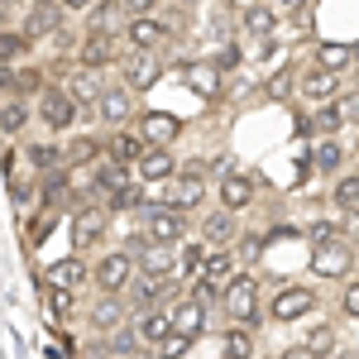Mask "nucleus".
I'll list each match as a JSON object with an SVG mask.
<instances>
[{"mask_svg":"<svg viewBox=\"0 0 359 359\" xmlns=\"http://www.w3.org/2000/svg\"><path fill=\"white\" fill-rule=\"evenodd\" d=\"M158 77H163V67H158L149 53H130L125 57V86H130V91H144V86L158 82Z\"/></svg>","mask_w":359,"mask_h":359,"instance_id":"obj_28","label":"nucleus"},{"mask_svg":"<svg viewBox=\"0 0 359 359\" xmlns=\"http://www.w3.org/2000/svg\"><path fill=\"white\" fill-rule=\"evenodd\" d=\"M259 278L254 273H240L230 287H225V297H221V306H225V316L235 321V326H254V316H259Z\"/></svg>","mask_w":359,"mask_h":359,"instance_id":"obj_4","label":"nucleus"},{"mask_svg":"<svg viewBox=\"0 0 359 359\" xmlns=\"http://www.w3.org/2000/svg\"><path fill=\"white\" fill-rule=\"evenodd\" d=\"M135 264H139V278L168 283V278H177V249L149 240V245H135Z\"/></svg>","mask_w":359,"mask_h":359,"instance_id":"obj_7","label":"nucleus"},{"mask_svg":"<svg viewBox=\"0 0 359 359\" xmlns=\"http://www.w3.org/2000/svg\"><path fill=\"white\" fill-rule=\"evenodd\" d=\"M302 350H306L311 359H331L335 350H340V335H335V326H331V321L311 326V331L302 335Z\"/></svg>","mask_w":359,"mask_h":359,"instance_id":"obj_31","label":"nucleus"},{"mask_svg":"<svg viewBox=\"0 0 359 359\" xmlns=\"http://www.w3.org/2000/svg\"><path fill=\"white\" fill-rule=\"evenodd\" d=\"M168 39V25L158 15H144V20H130L125 29V43H130V53H154V48H163Z\"/></svg>","mask_w":359,"mask_h":359,"instance_id":"obj_17","label":"nucleus"},{"mask_svg":"<svg viewBox=\"0 0 359 359\" xmlns=\"http://www.w3.org/2000/svg\"><path fill=\"white\" fill-rule=\"evenodd\" d=\"M62 0H34L25 10V39H53L62 29Z\"/></svg>","mask_w":359,"mask_h":359,"instance_id":"obj_11","label":"nucleus"},{"mask_svg":"<svg viewBox=\"0 0 359 359\" xmlns=\"http://www.w3.org/2000/svg\"><path fill=\"white\" fill-rule=\"evenodd\" d=\"M106 154L120 158V163H130V168H139V158L149 154V139L139 135V130H115V135L106 139Z\"/></svg>","mask_w":359,"mask_h":359,"instance_id":"obj_25","label":"nucleus"},{"mask_svg":"<svg viewBox=\"0 0 359 359\" xmlns=\"http://www.w3.org/2000/svg\"><path fill=\"white\" fill-rule=\"evenodd\" d=\"M25 34H20V29H5V34H0V62H5V67H15V57L25 53Z\"/></svg>","mask_w":359,"mask_h":359,"instance_id":"obj_43","label":"nucleus"},{"mask_svg":"<svg viewBox=\"0 0 359 359\" xmlns=\"http://www.w3.org/2000/svg\"><path fill=\"white\" fill-rule=\"evenodd\" d=\"M211 297H225V292L216 287V283H206V278H196V292H192V302H201V306H206Z\"/></svg>","mask_w":359,"mask_h":359,"instance_id":"obj_50","label":"nucleus"},{"mask_svg":"<svg viewBox=\"0 0 359 359\" xmlns=\"http://www.w3.org/2000/svg\"><path fill=\"white\" fill-rule=\"evenodd\" d=\"M101 235H106V206H82V211L72 216V249L82 254V249H91Z\"/></svg>","mask_w":359,"mask_h":359,"instance_id":"obj_21","label":"nucleus"},{"mask_svg":"<svg viewBox=\"0 0 359 359\" xmlns=\"http://www.w3.org/2000/svg\"><path fill=\"white\" fill-rule=\"evenodd\" d=\"M206 201V177L196 172H177L172 182L163 187V206H177V211H196Z\"/></svg>","mask_w":359,"mask_h":359,"instance_id":"obj_14","label":"nucleus"},{"mask_svg":"<svg viewBox=\"0 0 359 359\" xmlns=\"http://www.w3.org/2000/svg\"><path fill=\"white\" fill-rule=\"evenodd\" d=\"M216 192H221L225 211H245L249 201H254V182H249V172H225L221 182H216Z\"/></svg>","mask_w":359,"mask_h":359,"instance_id":"obj_26","label":"nucleus"},{"mask_svg":"<svg viewBox=\"0 0 359 359\" xmlns=\"http://www.w3.org/2000/svg\"><path fill=\"white\" fill-rule=\"evenodd\" d=\"M130 359H158V355H149V350H139V355H130Z\"/></svg>","mask_w":359,"mask_h":359,"instance_id":"obj_57","label":"nucleus"},{"mask_svg":"<svg viewBox=\"0 0 359 359\" xmlns=\"http://www.w3.org/2000/svg\"><path fill=\"white\" fill-rule=\"evenodd\" d=\"M302 101L316 111V106H331V101H340V72H326V67H311V72H302Z\"/></svg>","mask_w":359,"mask_h":359,"instance_id":"obj_13","label":"nucleus"},{"mask_svg":"<svg viewBox=\"0 0 359 359\" xmlns=\"http://www.w3.org/2000/svg\"><path fill=\"white\" fill-rule=\"evenodd\" d=\"M340 106H345V120L359 125V91H345V96H340Z\"/></svg>","mask_w":359,"mask_h":359,"instance_id":"obj_51","label":"nucleus"},{"mask_svg":"<svg viewBox=\"0 0 359 359\" xmlns=\"http://www.w3.org/2000/svg\"><path fill=\"white\" fill-rule=\"evenodd\" d=\"M240 29H245V39H254L259 48H269L278 34V10L273 5H249L245 15H240Z\"/></svg>","mask_w":359,"mask_h":359,"instance_id":"obj_19","label":"nucleus"},{"mask_svg":"<svg viewBox=\"0 0 359 359\" xmlns=\"http://www.w3.org/2000/svg\"><path fill=\"white\" fill-rule=\"evenodd\" d=\"M72 311V292H53L48 287V316H67Z\"/></svg>","mask_w":359,"mask_h":359,"instance_id":"obj_48","label":"nucleus"},{"mask_svg":"<svg viewBox=\"0 0 359 359\" xmlns=\"http://www.w3.org/2000/svg\"><path fill=\"white\" fill-rule=\"evenodd\" d=\"M206 245H182L177 249V278H201L206 273Z\"/></svg>","mask_w":359,"mask_h":359,"instance_id":"obj_39","label":"nucleus"},{"mask_svg":"<svg viewBox=\"0 0 359 359\" xmlns=\"http://www.w3.org/2000/svg\"><path fill=\"white\" fill-rule=\"evenodd\" d=\"M182 168H177V158H172V149H149L144 158H139V182H172Z\"/></svg>","mask_w":359,"mask_h":359,"instance_id":"obj_24","label":"nucleus"},{"mask_svg":"<svg viewBox=\"0 0 359 359\" xmlns=\"http://www.w3.org/2000/svg\"><path fill=\"white\" fill-rule=\"evenodd\" d=\"M101 158H106V154H101V139H96V135L67 139V168H96Z\"/></svg>","mask_w":359,"mask_h":359,"instance_id":"obj_33","label":"nucleus"},{"mask_svg":"<svg viewBox=\"0 0 359 359\" xmlns=\"http://www.w3.org/2000/svg\"><path fill=\"white\" fill-rule=\"evenodd\" d=\"M340 125H350L340 101H331V106H316V111H311V130H316L321 139H335V130H340Z\"/></svg>","mask_w":359,"mask_h":359,"instance_id":"obj_37","label":"nucleus"},{"mask_svg":"<svg viewBox=\"0 0 359 359\" xmlns=\"http://www.w3.org/2000/svg\"><path fill=\"white\" fill-rule=\"evenodd\" d=\"M120 62V48H115L111 34H82V48H77V67H91V72H106Z\"/></svg>","mask_w":359,"mask_h":359,"instance_id":"obj_15","label":"nucleus"},{"mask_svg":"<svg viewBox=\"0 0 359 359\" xmlns=\"http://www.w3.org/2000/svg\"><path fill=\"white\" fill-rule=\"evenodd\" d=\"M34 111H39V120L48 125V130H67L77 115H82V106H77V96L67 91V86L48 82L43 91H39V101H34Z\"/></svg>","mask_w":359,"mask_h":359,"instance_id":"obj_3","label":"nucleus"},{"mask_svg":"<svg viewBox=\"0 0 359 359\" xmlns=\"http://www.w3.org/2000/svg\"><path fill=\"white\" fill-rule=\"evenodd\" d=\"M182 5H201V0H182Z\"/></svg>","mask_w":359,"mask_h":359,"instance_id":"obj_59","label":"nucleus"},{"mask_svg":"<svg viewBox=\"0 0 359 359\" xmlns=\"http://www.w3.org/2000/svg\"><path fill=\"white\" fill-rule=\"evenodd\" d=\"M101 0H62V10H96Z\"/></svg>","mask_w":359,"mask_h":359,"instance_id":"obj_55","label":"nucleus"},{"mask_svg":"<svg viewBox=\"0 0 359 359\" xmlns=\"http://www.w3.org/2000/svg\"><path fill=\"white\" fill-rule=\"evenodd\" d=\"M311 163L321 168V172H340V163H345V149H340L335 139H316V144H311Z\"/></svg>","mask_w":359,"mask_h":359,"instance_id":"obj_40","label":"nucleus"},{"mask_svg":"<svg viewBox=\"0 0 359 359\" xmlns=\"http://www.w3.org/2000/svg\"><path fill=\"white\" fill-rule=\"evenodd\" d=\"M96 120L111 125V130H125L135 120V91L130 86H106V96L96 101Z\"/></svg>","mask_w":359,"mask_h":359,"instance_id":"obj_8","label":"nucleus"},{"mask_svg":"<svg viewBox=\"0 0 359 359\" xmlns=\"http://www.w3.org/2000/svg\"><path fill=\"white\" fill-rule=\"evenodd\" d=\"M29 163L39 168V177L67 168V144H57V139H34V144H29Z\"/></svg>","mask_w":359,"mask_h":359,"instance_id":"obj_27","label":"nucleus"},{"mask_svg":"<svg viewBox=\"0 0 359 359\" xmlns=\"http://www.w3.org/2000/svg\"><path fill=\"white\" fill-rule=\"evenodd\" d=\"M187 345H192L187 335H172V340H168L163 350H158V359H182V355H187Z\"/></svg>","mask_w":359,"mask_h":359,"instance_id":"obj_49","label":"nucleus"},{"mask_svg":"<svg viewBox=\"0 0 359 359\" xmlns=\"http://www.w3.org/2000/svg\"><path fill=\"white\" fill-rule=\"evenodd\" d=\"M139 206H144V182H135V187H125L106 201V211H139Z\"/></svg>","mask_w":359,"mask_h":359,"instance_id":"obj_44","label":"nucleus"},{"mask_svg":"<svg viewBox=\"0 0 359 359\" xmlns=\"http://www.w3.org/2000/svg\"><path fill=\"white\" fill-rule=\"evenodd\" d=\"M29 115H39V111L29 106L25 96H5V106H0V130H5V139L20 135V130L29 125Z\"/></svg>","mask_w":359,"mask_h":359,"instance_id":"obj_32","label":"nucleus"},{"mask_svg":"<svg viewBox=\"0 0 359 359\" xmlns=\"http://www.w3.org/2000/svg\"><path fill=\"white\" fill-rule=\"evenodd\" d=\"M297 86H302V77H297L292 67H278L273 77H269V86H264V91H269V101H287Z\"/></svg>","mask_w":359,"mask_h":359,"instance_id":"obj_42","label":"nucleus"},{"mask_svg":"<svg viewBox=\"0 0 359 359\" xmlns=\"http://www.w3.org/2000/svg\"><path fill=\"white\" fill-rule=\"evenodd\" d=\"M125 297H96L91 302V311H86V321H91V331L96 335H115V331H125Z\"/></svg>","mask_w":359,"mask_h":359,"instance_id":"obj_20","label":"nucleus"},{"mask_svg":"<svg viewBox=\"0 0 359 359\" xmlns=\"http://www.w3.org/2000/svg\"><path fill=\"white\" fill-rule=\"evenodd\" d=\"M158 292H163V283H154V278H135L130 287H125V306L135 311V316H149V311H158Z\"/></svg>","mask_w":359,"mask_h":359,"instance_id":"obj_30","label":"nucleus"},{"mask_svg":"<svg viewBox=\"0 0 359 359\" xmlns=\"http://www.w3.org/2000/svg\"><path fill=\"white\" fill-rule=\"evenodd\" d=\"M0 5H5V10H15V0H0Z\"/></svg>","mask_w":359,"mask_h":359,"instance_id":"obj_58","label":"nucleus"},{"mask_svg":"<svg viewBox=\"0 0 359 359\" xmlns=\"http://www.w3.org/2000/svg\"><path fill=\"white\" fill-rule=\"evenodd\" d=\"M235 235H240V225H235V211H211V216H206V221H201V245L211 249H230L235 245Z\"/></svg>","mask_w":359,"mask_h":359,"instance_id":"obj_23","label":"nucleus"},{"mask_svg":"<svg viewBox=\"0 0 359 359\" xmlns=\"http://www.w3.org/2000/svg\"><path fill=\"white\" fill-rule=\"evenodd\" d=\"M216 62H221V72H230V67L240 62V48H235V43H230V48H221V57H216Z\"/></svg>","mask_w":359,"mask_h":359,"instance_id":"obj_54","label":"nucleus"},{"mask_svg":"<svg viewBox=\"0 0 359 359\" xmlns=\"http://www.w3.org/2000/svg\"><path fill=\"white\" fill-rule=\"evenodd\" d=\"M130 10H125V0H101L96 10H86V34H111V39H120L125 29H130Z\"/></svg>","mask_w":359,"mask_h":359,"instance_id":"obj_12","label":"nucleus"},{"mask_svg":"<svg viewBox=\"0 0 359 359\" xmlns=\"http://www.w3.org/2000/svg\"><path fill=\"white\" fill-rule=\"evenodd\" d=\"M53 221H57V206H43V211L34 216V225H29V240H34V245H39V240H48Z\"/></svg>","mask_w":359,"mask_h":359,"instance_id":"obj_45","label":"nucleus"},{"mask_svg":"<svg viewBox=\"0 0 359 359\" xmlns=\"http://www.w3.org/2000/svg\"><path fill=\"white\" fill-rule=\"evenodd\" d=\"M316 67H326V72H345V67H355V48L350 43H316Z\"/></svg>","mask_w":359,"mask_h":359,"instance_id":"obj_36","label":"nucleus"},{"mask_svg":"<svg viewBox=\"0 0 359 359\" xmlns=\"http://www.w3.org/2000/svg\"><path fill=\"white\" fill-rule=\"evenodd\" d=\"M340 311H345L350 321H359V283H345V292H340Z\"/></svg>","mask_w":359,"mask_h":359,"instance_id":"obj_47","label":"nucleus"},{"mask_svg":"<svg viewBox=\"0 0 359 359\" xmlns=\"http://www.w3.org/2000/svg\"><path fill=\"white\" fill-rule=\"evenodd\" d=\"M5 192H10V201H15V206H29L39 187H34V182H20V177H15V182H5Z\"/></svg>","mask_w":359,"mask_h":359,"instance_id":"obj_46","label":"nucleus"},{"mask_svg":"<svg viewBox=\"0 0 359 359\" xmlns=\"http://www.w3.org/2000/svg\"><path fill=\"white\" fill-rule=\"evenodd\" d=\"M154 5H158V0H125V10H130L135 20H144V15H154Z\"/></svg>","mask_w":359,"mask_h":359,"instance_id":"obj_52","label":"nucleus"},{"mask_svg":"<svg viewBox=\"0 0 359 359\" xmlns=\"http://www.w3.org/2000/svg\"><path fill=\"white\" fill-rule=\"evenodd\" d=\"M39 196H43V206H67V201H72V168L43 172V177H39Z\"/></svg>","mask_w":359,"mask_h":359,"instance_id":"obj_29","label":"nucleus"},{"mask_svg":"<svg viewBox=\"0 0 359 359\" xmlns=\"http://www.w3.org/2000/svg\"><path fill=\"white\" fill-rule=\"evenodd\" d=\"M331 196H335L340 211H359V172H340L335 187H331Z\"/></svg>","mask_w":359,"mask_h":359,"instance_id":"obj_41","label":"nucleus"},{"mask_svg":"<svg viewBox=\"0 0 359 359\" xmlns=\"http://www.w3.org/2000/svg\"><path fill=\"white\" fill-rule=\"evenodd\" d=\"M139 135L149 139V149H172L182 135V120L168 111H139Z\"/></svg>","mask_w":359,"mask_h":359,"instance_id":"obj_9","label":"nucleus"},{"mask_svg":"<svg viewBox=\"0 0 359 359\" xmlns=\"http://www.w3.org/2000/svg\"><path fill=\"white\" fill-rule=\"evenodd\" d=\"M144 235L154 240V245H172L182 249V240H187V211H177V206H149L144 211Z\"/></svg>","mask_w":359,"mask_h":359,"instance_id":"obj_1","label":"nucleus"},{"mask_svg":"<svg viewBox=\"0 0 359 359\" xmlns=\"http://www.w3.org/2000/svg\"><path fill=\"white\" fill-rule=\"evenodd\" d=\"M106 77H101V72H91V67H77V62H72V72H67V91H72V96H77V106H91V111H96V101H101V96H106Z\"/></svg>","mask_w":359,"mask_h":359,"instance_id":"obj_22","label":"nucleus"},{"mask_svg":"<svg viewBox=\"0 0 359 359\" xmlns=\"http://www.w3.org/2000/svg\"><path fill=\"white\" fill-rule=\"evenodd\" d=\"M311 273L316 278H350L355 273V245H350V240L311 245Z\"/></svg>","mask_w":359,"mask_h":359,"instance_id":"obj_5","label":"nucleus"},{"mask_svg":"<svg viewBox=\"0 0 359 359\" xmlns=\"http://www.w3.org/2000/svg\"><path fill=\"white\" fill-rule=\"evenodd\" d=\"M316 292L311 287H302V283H283L273 297H269V316L273 321H297V316H311L316 311Z\"/></svg>","mask_w":359,"mask_h":359,"instance_id":"obj_6","label":"nucleus"},{"mask_svg":"<svg viewBox=\"0 0 359 359\" xmlns=\"http://www.w3.org/2000/svg\"><path fill=\"white\" fill-rule=\"evenodd\" d=\"M135 331H139V340H144V350H163L168 340L177 335V326H172V311H149V316H135Z\"/></svg>","mask_w":359,"mask_h":359,"instance_id":"obj_18","label":"nucleus"},{"mask_svg":"<svg viewBox=\"0 0 359 359\" xmlns=\"http://www.w3.org/2000/svg\"><path fill=\"white\" fill-rule=\"evenodd\" d=\"M283 359H311V355H306L302 345H297V350H283Z\"/></svg>","mask_w":359,"mask_h":359,"instance_id":"obj_56","label":"nucleus"},{"mask_svg":"<svg viewBox=\"0 0 359 359\" xmlns=\"http://www.w3.org/2000/svg\"><path fill=\"white\" fill-rule=\"evenodd\" d=\"M135 273H139V264H135L130 249H111V254L96 259V287H101L106 297H120V292L135 283Z\"/></svg>","mask_w":359,"mask_h":359,"instance_id":"obj_2","label":"nucleus"},{"mask_svg":"<svg viewBox=\"0 0 359 359\" xmlns=\"http://www.w3.org/2000/svg\"><path fill=\"white\" fill-rule=\"evenodd\" d=\"M273 10H278V15H302L306 0H273Z\"/></svg>","mask_w":359,"mask_h":359,"instance_id":"obj_53","label":"nucleus"},{"mask_svg":"<svg viewBox=\"0 0 359 359\" xmlns=\"http://www.w3.org/2000/svg\"><path fill=\"white\" fill-rule=\"evenodd\" d=\"M206 283H216V287H230V283H235V254H230V249H211V254H206Z\"/></svg>","mask_w":359,"mask_h":359,"instance_id":"obj_35","label":"nucleus"},{"mask_svg":"<svg viewBox=\"0 0 359 359\" xmlns=\"http://www.w3.org/2000/svg\"><path fill=\"white\" fill-rule=\"evenodd\" d=\"M221 350H225V359H254V326H230Z\"/></svg>","mask_w":359,"mask_h":359,"instance_id":"obj_38","label":"nucleus"},{"mask_svg":"<svg viewBox=\"0 0 359 359\" xmlns=\"http://www.w3.org/2000/svg\"><path fill=\"white\" fill-rule=\"evenodd\" d=\"M172 326H177V335L196 340V335H201V326H206V306L192 302V297H187V302H177V306H172Z\"/></svg>","mask_w":359,"mask_h":359,"instance_id":"obj_34","label":"nucleus"},{"mask_svg":"<svg viewBox=\"0 0 359 359\" xmlns=\"http://www.w3.org/2000/svg\"><path fill=\"white\" fill-rule=\"evenodd\" d=\"M86 278H91V269H86L82 254H72V259H53V264L43 269V283H48L53 292H77Z\"/></svg>","mask_w":359,"mask_h":359,"instance_id":"obj_16","label":"nucleus"},{"mask_svg":"<svg viewBox=\"0 0 359 359\" xmlns=\"http://www.w3.org/2000/svg\"><path fill=\"white\" fill-rule=\"evenodd\" d=\"M91 177H96V192L111 201L115 192H125V187H135V182H139V168H130V163H120V158H111V154H106L101 163L91 168Z\"/></svg>","mask_w":359,"mask_h":359,"instance_id":"obj_10","label":"nucleus"}]
</instances>
